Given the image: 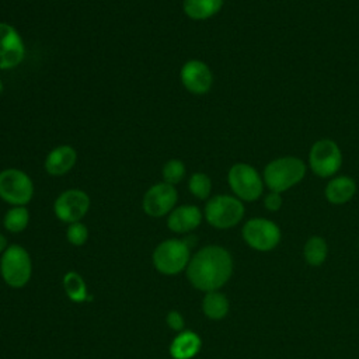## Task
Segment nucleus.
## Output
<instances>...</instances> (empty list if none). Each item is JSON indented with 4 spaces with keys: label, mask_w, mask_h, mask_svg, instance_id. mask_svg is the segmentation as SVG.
I'll list each match as a JSON object with an SVG mask.
<instances>
[{
    "label": "nucleus",
    "mask_w": 359,
    "mask_h": 359,
    "mask_svg": "<svg viewBox=\"0 0 359 359\" xmlns=\"http://www.w3.org/2000/svg\"><path fill=\"white\" fill-rule=\"evenodd\" d=\"M1 93H3V81L0 80V94H1Z\"/></svg>",
    "instance_id": "obj_29"
},
{
    "label": "nucleus",
    "mask_w": 359,
    "mask_h": 359,
    "mask_svg": "<svg viewBox=\"0 0 359 359\" xmlns=\"http://www.w3.org/2000/svg\"><path fill=\"white\" fill-rule=\"evenodd\" d=\"M163 181L170 184V185H175L178 184L184 175H185V165L181 160L178 158H171L168 160L164 165H163Z\"/></svg>",
    "instance_id": "obj_24"
},
{
    "label": "nucleus",
    "mask_w": 359,
    "mask_h": 359,
    "mask_svg": "<svg viewBox=\"0 0 359 359\" xmlns=\"http://www.w3.org/2000/svg\"><path fill=\"white\" fill-rule=\"evenodd\" d=\"M77 161L76 150L69 144H60L52 149L45 158V170L49 175L60 177L67 174Z\"/></svg>",
    "instance_id": "obj_15"
},
{
    "label": "nucleus",
    "mask_w": 359,
    "mask_h": 359,
    "mask_svg": "<svg viewBox=\"0 0 359 359\" xmlns=\"http://www.w3.org/2000/svg\"><path fill=\"white\" fill-rule=\"evenodd\" d=\"M7 238L0 233V252H3L7 248Z\"/></svg>",
    "instance_id": "obj_28"
},
{
    "label": "nucleus",
    "mask_w": 359,
    "mask_h": 359,
    "mask_svg": "<svg viewBox=\"0 0 359 359\" xmlns=\"http://www.w3.org/2000/svg\"><path fill=\"white\" fill-rule=\"evenodd\" d=\"M230 309L227 297L219 290L206 292L202 300V311L210 320H222L227 316Z\"/></svg>",
    "instance_id": "obj_20"
},
{
    "label": "nucleus",
    "mask_w": 359,
    "mask_h": 359,
    "mask_svg": "<svg viewBox=\"0 0 359 359\" xmlns=\"http://www.w3.org/2000/svg\"><path fill=\"white\" fill-rule=\"evenodd\" d=\"M0 273L10 287H24L32 275V262L28 251L20 244L8 245L1 252Z\"/></svg>",
    "instance_id": "obj_3"
},
{
    "label": "nucleus",
    "mask_w": 359,
    "mask_h": 359,
    "mask_svg": "<svg viewBox=\"0 0 359 359\" xmlns=\"http://www.w3.org/2000/svg\"><path fill=\"white\" fill-rule=\"evenodd\" d=\"M202 222V212L195 205H181L174 208L167 217V227L172 233H188L195 230Z\"/></svg>",
    "instance_id": "obj_14"
},
{
    "label": "nucleus",
    "mask_w": 359,
    "mask_h": 359,
    "mask_svg": "<svg viewBox=\"0 0 359 359\" xmlns=\"http://www.w3.org/2000/svg\"><path fill=\"white\" fill-rule=\"evenodd\" d=\"M180 79L189 93L198 95L208 93L213 84V74L209 66L198 59H191L182 65Z\"/></svg>",
    "instance_id": "obj_13"
},
{
    "label": "nucleus",
    "mask_w": 359,
    "mask_h": 359,
    "mask_svg": "<svg viewBox=\"0 0 359 359\" xmlns=\"http://www.w3.org/2000/svg\"><path fill=\"white\" fill-rule=\"evenodd\" d=\"M90 209V196L81 189H66L53 202L55 216L63 223L80 222Z\"/></svg>",
    "instance_id": "obj_10"
},
{
    "label": "nucleus",
    "mask_w": 359,
    "mask_h": 359,
    "mask_svg": "<svg viewBox=\"0 0 359 359\" xmlns=\"http://www.w3.org/2000/svg\"><path fill=\"white\" fill-rule=\"evenodd\" d=\"M66 238L72 245L80 247L86 244L88 238V229L81 222H74L67 226L66 230Z\"/></svg>",
    "instance_id": "obj_25"
},
{
    "label": "nucleus",
    "mask_w": 359,
    "mask_h": 359,
    "mask_svg": "<svg viewBox=\"0 0 359 359\" xmlns=\"http://www.w3.org/2000/svg\"><path fill=\"white\" fill-rule=\"evenodd\" d=\"M229 185L240 201H257L264 191V180L258 171L247 163H236L230 167L227 174Z\"/></svg>",
    "instance_id": "obj_6"
},
{
    "label": "nucleus",
    "mask_w": 359,
    "mask_h": 359,
    "mask_svg": "<svg viewBox=\"0 0 359 359\" xmlns=\"http://www.w3.org/2000/svg\"><path fill=\"white\" fill-rule=\"evenodd\" d=\"M342 164V153L339 146L331 139L317 140L309 153V165L311 171L321 177L335 175Z\"/></svg>",
    "instance_id": "obj_8"
},
{
    "label": "nucleus",
    "mask_w": 359,
    "mask_h": 359,
    "mask_svg": "<svg viewBox=\"0 0 359 359\" xmlns=\"http://www.w3.org/2000/svg\"><path fill=\"white\" fill-rule=\"evenodd\" d=\"M189 283L202 292L219 290L233 273L230 252L220 245H206L196 251L187 266Z\"/></svg>",
    "instance_id": "obj_1"
},
{
    "label": "nucleus",
    "mask_w": 359,
    "mask_h": 359,
    "mask_svg": "<svg viewBox=\"0 0 359 359\" xmlns=\"http://www.w3.org/2000/svg\"><path fill=\"white\" fill-rule=\"evenodd\" d=\"M264 205H265V208H266L268 210H271V212L279 210L280 206H282V196H280V194L271 191V192L265 196Z\"/></svg>",
    "instance_id": "obj_27"
},
{
    "label": "nucleus",
    "mask_w": 359,
    "mask_h": 359,
    "mask_svg": "<svg viewBox=\"0 0 359 359\" xmlns=\"http://www.w3.org/2000/svg\"><path fill=\"white\" fill-rule=\"evenodd\" d=\"M223 7V0H184L182 10L191 18L196 21L208 20L217 14Z\"/></svg>",
    "instance_id": "obj_18"
},
{
    "label": "nucleus",
    "mask_w": 359,
    "mask_h": 359,
    "mask_svg": "<svg viewBox=\"0 0 359 359\" xmlns=\"http://www.w3.org/2000/svg\"><path fill=\"white\" fill-rule=\"evenodd\" d=\"M62 285L67 297L74 303H86L90 302L93 297L88 294L87 285L83 276L76 271H67L63 275Z\"/></svg>",
    "instance_id": "obj_19"
},
{
    "label": "nucleus",
    "mask_w": 359,
    "mask_h": 359,
    "mask_svg": "<svg viewBox=\"0 0 359 359\" xmlns=\"http://www.w3.org/2000/svg\"><path fill=\"white\" fill-rule=\"evenodd\" d=\"M306 175V164L292 156L279 157L266 164L264 182L273 192H285L299 184Z\"/></svg>",
    "instance_id": "obj_2"
},
{
    "label": "nucleus",
    "mask_w": 359,
    "mask_h": 359,
    "mask_svg": "<svg viewBox=\"0 0 359 359\" xmlns=\"http://www.w3.org/2000/svg\"><path fill=\"white\" fill-rule=\"evenodd\" d=\"M202 341L199 335L189 330H182L170 344V355L172 359H192L201 351Z\"/></svg>",
    "instance_id": "obj_16"
},
{
    "label": "nucleus",
    "mask_w": 359,
    "mask_h": 359,
    "mask_svg": "<svg viewBox=\"0 0 359 359\" xmlns=\"http://www.w3.org/2000/svg\"><path fill=\"white\" fill-rule=\"evenodd\" d=\"M29 222V212L25 206H13L3 217V226L10 233H21L27 229Z\"/></svg>",
    "instance_id": "obj_22"
},
{
    "label": "nucleus",
    "mask_w": 359,
    "mask_h": 359,
    "mask_svg": "<svg viewBox=\"0 0 359 359\" xmlns=\"http://www.w3.org/2000/svg\"><path fill=\"white\" fill-rule=\"evenodd\" d=\"M356 192V184L351 177L338 175L334 177L325 187V198L330 203L342 205L352 199Z\"/></svg>",
    "instance_id": "obj_17"
},
{
    "label": "nucleus",
    "mask_w": 359,
    "mask_h": 359,
    "mask_svg": "<svg viewBox=\"0 0 359 359\" xmlns=\"http://www.w3.org/2000/svg\"><path fill=\"white\" fill-rule=\"evenodd\" d=\"M25 57V43L20 32L7 22H0V70L17 67Z\"/></svg>",
    "instance_id": "obj_12"
},
{
    "label": "nucleus",
    "mask_w": 359,
    "mask_h": 359,
    "mask_svg": "<svg viewBox=\"0 0 359 359\" xmlns=\"http://www.w3.org/2000/svg\"><path fill=\"white\" fill-rule=\"evenodd\" d=\"M203 215L212 227L230 229L241 222L244 205L236 196L216 195L208 201Z\"/></svg>",
    "instance_id": "obj_5"
},
{
    "label": "nucleus",
    "mask_w": 359,
    "mask_h": 359,
    "mask_svg": "<svg viewBox=\"0 0 359 359\" xmlns=\"http://www.w3.org/2000/svg\"><path fill=\"white\" fill-rule=\"evenodd\" d=\"M34 196V182L29 175L17 168L0 171V198L13 206H25Z\"/></svg>",
    "instance_id": "obj_7"
},
{
    "label": "nucleus",
    "mask_w": 359,
    "mask_h": 359,
    "mask_svg": "<svg viewBox=\"0 0 359 359\" xmlns=\"http://www.w3.org/2000/svg\"><path fill=\"white\" fill-rule=\"evenodd\" d=\"M244 241L257 251H271L280 241L279 227L268 219L254 217L247 220L241 230Z\"/></svg>",
    "instance_id": "obj_9"
},
{
    "label": "nucleus",
    "mask_w": 359,
    "mask_h": 359,
    "mask_svg": "<svg viewBox=\"0 0 359 359\" xmlns=\"http://www.w3.org/2000/svg\"><path fill=\"white\" fill-rule=\"evenodd\" d=\"M191 259L189 245L180 238H168L157 244L151 261L157 272L171 276L187 269Z\"/></svg>",
    "instance_id": "obj_4"
},
{
    "label": "nucleus",
    "mask_w": 359,
    "mask_h": 359,
    "mask_svg": "<svg viewBox=\"0 0 359 359\" xmlns=\"http://www.w3.org/2000/svg\"><path fill=\"white\" fill-rule=\"evenodd\" d=\"M177 199H178V192L174 188V185H170L163 181L151 185L146 191L142 206L147 216L163 217L174 209Z\"/></svg>",
    "instance_id": "obj_11"
},
{
    "label": "nucleus",
    "mask_w": 359,
    "mask_h": 359,
    "mask_svg": "<svg viewBox=\"0 0 359 359\" xmlns=\"http://www.w3.org/2000/svg\"><path fill=\"white\" fill-rule=\"evenodd\" d=\"M327 252H328V247L327 243L323 237L318 236H313L310 237L303 248V255L307 264H310L311 266H318L321 265L325 258H327Z\"/></svg>",
    "instance_id": "obj_21"
},
{
    "label": "nucleus",
    "mask_w": 359,
    "mask_h": 359,
    "mask_svg": "<svg viewBox=\"0 0 359 359\" xmlns=\"http://www.w3.org/2000/svg\"><path fill=\"white\" fill-rule=\"evenodd\" d=\"M165 323H167L170 330L178 331V332H181L184 330V324H185L184 317H182V314L178 310L168 311L167 317H165Z\"/></svg>",
    "instance_id": "obj_26"
},
{
    "label": "nucleus",
    "mask_w": 359,
    "mask_h": 359,
    "mask_svg": "<svg viewBox=\"0 0 359 359\" xmlns=\"http://www.w3.org/2000/svg\"><path fill=\"white\" fill-rule=\"evenodd\" d=\"M189 192L198 199H206L212 191V181L205 172H194L188 180Z\"/></svg>",
    "instance_id": "obj_23"
}]
</instances>
